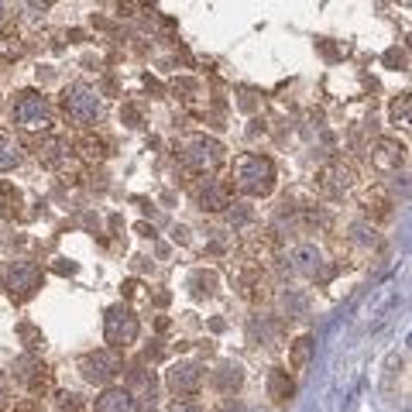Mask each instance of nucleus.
Returning <instances> with one entry per match:
<instances>
[{"label": "nucleus", "instance_id": "11", "mask_svg": "<svg viewBox=\"0 0 412 412\" xmlns=\"http://www.w3.org/2000/svg\"><path fill=\"white\" fill-rule=\"evenodd\" d=\"M96 412H138V395L131 392V388H103L100 395H96Z\"/></svg>", "mask_w": 412, "mask_h": 412}, {"label": "nucleus", "instance_id": "18", "mask_svg": "<svg viewBox=\"0 0 412 412\" xmlns=\"http://www.w3.org/2000/svg\"><path fill=\"white\" fill-rule=\"evenodd\" d=\"M313 351H316L313 337H299V340L292 344V351H288V361H292V368H306V365H309V358H313Z\"/></svg>", "mask_w": 412, "mask_h": 412}, {"label": "nucleus", "instance_id": "13", "mask_svg": "<svg viewBox=\"0 0 412 412\" xmlns=\"http://www.w3.org/2000/svg\"><path fill=\"white\" fill-rule=\"evenodd\" d=\"M241 381H244V371H241V365H234V361H223V365L216 368V374H213V385H216L220 392H237Z\"/></svg>", "mask_w": 412, "mask_h": 412}, {"label": "nucleus", "instance_id": "2", "mask_svg": "<svg viewBox=\"0 0 412 412\" xmlns=\"http://www.w3.org/2000/svg\"><path fill=\"white\" fill-rule=\"evenodd\" d=\"M10 121L21 131H48L52 127V103L35 89H21L10 107Z\"/></svg>", "mask_w": 412, "mask_h": 412}, {"label": "nucleus", "instance_id": "14", "mask_svg": "<svg viewBox=\"0 0 412 412\" xmlns=\"http://www.w3.org/2000/svg\"><path fill=\"white\" fill-rule=\"evenodd\" d=\"M38 159L45 165H62L69 159V141L66 138H45L38 145Z\"/></svg>", "mask_w": 412, "mask_h": 412}, {"label": "nucleus", "instance_id": "28", "mask_svg": "<svg viewBox=\"0 0 412 412\" xmlns=\"http://www.w3.org/2000/svg\"><path fill=\"white\" fill-rule=\"evenodd\" d=\"M168 412H203V409H200L196 402H175V406H172Z\"/></svg>", "mask_w": 412, "mask_h": 412}, {"label": "nucleus", "instance_id": "7", "mask_svg": "<svg viewBox=\"0 0 412 412\" xmlns=\"http://www.w3.org/2000/svg\"><path fill=\"white\" fill-rule=\"evenodd\" d=\"M41 268L35 261H10V268H7V292H10V299L14 302H28L35 292L41 288Z\"/></svg>", "mask_w": 412, "mask_h": 412}, {"label": "nucleus", "instance_id": "3", "mask_svg": "<svg viewBox=\"0 0 412 412\" xmlns=\"http://www.w3.org/2000/svg\"><path fill=\"white\" fill-rule=\"evenodd\" d=\"M62 107L69 114V121L80 124V127H89V124L100 121L103 114V103H100V93L89 86V82H73L66 93H62Z\"/></svg>", "mask_w": 412, "mask_h": 412}, {"label": "nucleus", "instance_id": "20", "mask_svg": "<svg viewBox=\"0 0 412 412\" xmlns=\"http://www.w3.org/2000/svg\"><path fill=\"white\" fill-rule=\"evenodd\" d=\"M17 337L24 340V347H28L31 354L45 347V337H41V330H38V327H31V323H17Z\"/></svg>", "mask_w": 412, "mask_h": 412}, {"label": "nucleus", "instance_id": "15", "mask_svg": "<svg viewBox=\"0 0 412 412\" xmlns=\"http://www.w3.org/2000/svg\"><path fill=\"white\" fill-rule=\"evenodd\" d=\"M21 145L7 134V131H0V172H10V168H17L21 165Z\"/></svg>", "mask_w": 412, "mask_h": 412}, {"label": "nucleus", "instance_id": "10", "mask_svg": "<svg viewBox=\"0 0 412 412\" xmlns=\"http://www.w3.org/2000/svg\"><path fill=\"white\" fill-rule=\"evenodd\" d=\"M406 159V148H402V141H395V138H378L374 141V148H371V165L378 168V172H395L399 165Z\"/></svg>", "mask_w": 412, "mask_h": 412}, {"label": "nucleus", "instance_id": "27", "mask_svg": "<svg viewBox=\"0 0 412 412\" xmlns=\"http://www.w3.org/2000/svg\"><path fill=\"white\" fill-rule=\"evenodd\" d=\"M121 117L127 121V127H141V114H138V107H124Z\"/></svg>", "mask_w": 412, "mask_h": 412}, {"label": "nucleus", "instance_id": "23", "mask_svg": "<svg viewBox=\"0 0 412 412\" xmlns=\"http://www.w3.org/2000/svg\"><path fill=\"white\" fill-rule=\"evenodd\" d=\"M381 62H385L388 69H406V62H409V55H406L402 48H388V52L381 55Z\"/></svg>", "mask_w": 412, "mask_h": 412}, {"label": "nucleus", "instance_id": "16", "mask_svg": "<svg viewBox=\"0 0 412 412\" xmlns=\"http://www.w3.org/2000/svg\"><path fill=\"white\" fill-rule=\"evenodd\" d=\"M292 392H295V385H292V378H288L282 368H275L268 374V395H272L275 402H288Z\"/></svg>", "mask_w": 412, "mask_h": 412}, {"label": "nucleus", "instance_id": "17", "mask_svg": "<svg viewBox=\"0 0 412 412\" xmlns=\"http://www.w3.org/2000/svg\"><path fill=\"white\" fill-rule=\"evenodd\" d=\"M200 206L203 209H223L227 203V189L220 186V182H206L203 189H200Z\"/></svg>", "mask_w": 412, "mask_h": 412}, {"label": "nucleus", "instance_id": "1", "mask_svg": "<svg viewBox=\"0 0 412 412\" xmlns=\"http://www.w3.org/2000/svg\"><path fill=\"white\" fill-rule=\"evenodd\" d=\"M230 179H234V189L244 196H268L275 189V162L254 152L237 155L230 165Z\"/></svg>", "mask_w": 412, "mask_h": 412}, {"label": "nucleus", "instance_id": "8", "mask_svg": "<svg viewBox=\"0 0 412 412\" xmlns=\"http://www.w3.org/2000/svg\"><path fill=\"white\" fill-rule=\"evenodd\" d=\"M165 381L179 395H196L200 385H203V365L200 361H175L172 368L165 371Z\"/></svg>", "mask_w": 412, "mask_h": 412}, {"label": "nucleus", "instance_id": "21", "mask_svg": "<svg viewBox=\"0 0 412 412\" xmlns=\"http://www.w3.org/2000/svg\"><path fill=\"white\" fill-rule=\"evenodd\" d=\"M306 295H299V292H282V313H288V316H302L306 313Z\"/></svg>", "mask_w": 412, "mask_h": 412}, {"label": "nucleus", "instance_id": "29", "mask_svg": "<svg viewBox=\"0 0 412 412\" xmlns=\"http://www.w3.org/2000/svg\"><path fill=\"white\" fill-rule=\"evenodd\" d=\"M7 402H10V399H7V378H3V371H0V412L7 409Z\"/></svg>", "mask_w": 412, "mask_h": 412}, {"label": "nucleus", "instance_id": "19", "mask_svg": "<svg viewBox=\"0 0 412 412\" xmlns=\"http://www.w3.org/2000/svg\"><path fill=\"white\" fill-rule=\"evenodd\" d=\"M272 337H275V323H268L265 316L261 320L258 316L251 320V327H247V340L251 344H272Z\"/></svg>", "mask_w": 412, "mask_h": 412}, {"label": "nucleus", "instance_id": "12", "mask_svg": "<svg viewBox=\"0 0 412 412\" xmlns=\"http://www.w3.org/2000/svg\"><path fill=\"white\" fill-rule=\"evenodd\" d=\"M388 121L399 131H412V93H399L388 107Z\"/></svg>", "mask_w": 412, "mask_h": 412}, {"label": "nucleus", "instance_id": "4", "mask_svg": "<svg viewBox=\"0 0 412 412\" xmlns=\"http://www.w3.org/2000/svg\"><path fill=\"white\" fill-rule=\"evenodd\" d=\"M179 162L193 172H213L216 165L223 162V145L216 138H206V134H193L179 145Z\"/></svg>", "mask_w": 412, "mask_h": 412}, {"label": "nucleus", "instance_id": "33", "mask_svg": "<svg viewBox=\"0 0 412 412\" xmlns=\"http://www.w3.org/2000/svg\"><path fill=\"white\" fill-rule=\"evenodd\" d=\"M409 48H412V38H409Z\"/></svg>", "mask_w": 412, "mask_h": 412}, {"label": "nucleus", "instance_id": "31", "mask_svg": "<svg viewBox=\"0 0 412 412\" xmlns=\"http://www.w3.org/2000/svg\"><path fill=\"white\" fill-rule=\"evenodd\" d=\"M216 412H244V406H237V402H223Z\"/></svg>", "mask_w": 412, "mask_h": 412}, {"label": "nucleus", "instance_id": "6", "mask_svg": "<svg viewBox=\"0 0 412 412\" xmlns=\"http://www.w3.org/2000/svg\"><path fill=\"white\" fill-rule=\"evenodd\" d=\"M80 371L89 385H107L124 371V358L117 351H110V347L107 351H93V354H86L80 361Z\"/></svg>", "mask_w": 412, "mask_h": 412}, {"label": "nucleus", "instance_id": "30", "mask_svg": "<svg viewBox=\"0 0 412 412\" xmlns=\"http://www.w3.org/2000/svg\"><path fill=\"white\" fill-rule=\"evenodd\" d=\"M62 409L76 412V409H80V395H62Z\"/></svg>", "mask_w": 412, "mask_h": 412}, {"label": "nucleus", "instance_id": "25", "mask_svg": "<svg viewBox=\"0 0 412 412\" xmlns=\"http://www.w3.org/2000/svg\"><path fill=\"white\" fill-rule=\"evenodd\" d=\"M0 193H3V213H7V216H10V209H14V203H17V200H21V196H17V189H14V193H10V186H7V182H0Z\"/></svg>", "mask_w": 412, "mask_h": 412}, {"label": "nucleus", "instance_id": "9", "mask_svg": "<svg viewBox=\"0 0 412 412\" xmlns=\"http://www.w3.org/2000/svg\"><path fill=\"white\" fill-rule=\"evenodd\" d=\"M288 268L299 272V275H306V279H327L330 275L327 261H323V251H320L316 244L292 247V254H288Z\"/></svg>", "mask_w": 412, "mask_h": 412}, {"label": "nucleus", "instance_id": "24", "mask_svg": "<svg viewBox=\"0 0 412 412\" xmlns=\"http://www.w3.org/2000/svg\"><path fill=\"white\" fill-rule=\"evenodd\" d=\"M351 234H354L358 244H374V227H368V223H354Z\"/></svg>", "mask_w": 412, "mask_h": 412}, {"label": "nucleus", "instance_id": "5", "mask_svg": "<svg viewBox=\"0 0 412 412\" xmlns=\"http://www.w3.org/2000/svg\"><path fill=\"white\" fill-rule=\"evenodd\" d=\"M138 333H141V323H138L134 309H127L124 302H121V306H110V309H107V316H103V337H107L110 351L131 347V344L138 340Z\"/></svg>", "mask_w": 412, "mask_h": 412}, {"label": "nucleus", "instance_id": "32", "mask_svg": "<svg viewBox=\"0 0 412 412\" xmlns=\"http://www.w3.org/2000/svg\"><path fill=\"white\" fill-rule=\"evenodd\" d=\"M21 412H35V409H31V406H28V409H21Z\"/></svg>", "mask_w": 412, "mask_h": 412}, {"label": "nucleus", "instance_id": "34", "mask_svg": "<svg viewBox=\"0 0 412 412\" xmlns=\"http://www.w3.org/2000/svg\"><path fill=\"white\" fill-rule=\"evenodd\" d=\"M0 10H3V7H0Z\"/></svg>", "mask_w": 412, "mask_h": 412}, {"label": "nucleus", "instance_id": "26", "mask_svg": "<svg viewBox=\"0 0 412 412\" xmlns=\"http://www.w3.org/2000/svg\"><path fill=\"white\" fill-rule=\"evenodd\" d=\"M251 220V209L244 203H234L230 206V223H247Z\"/></svg>", "mask_w": 412, "mask_h": 412}, {"label": "nucleus", "instance_id": "22", "mask_svg": "<svg viewBox=\"0 0 412 412\" xmlns=\"http://www.w3.org/2000/svg\"><path fill=\"white\" fill-rule=\"evenodd\" d=\"M189 286H193L196 295H209V292L216 288V275H213V272H196V275L189 279Z\"/></svg>", "mask_w": 412, "mask_h": 412}]
</instances>
